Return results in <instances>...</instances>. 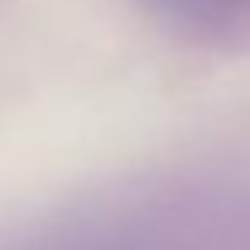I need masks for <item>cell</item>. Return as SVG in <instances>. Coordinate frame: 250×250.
<instances>
[{
  "label": "cell",
  "mask_w": 250,
  "mask_h": 250,
  "mask_svg": "<svg viewBox=\"0 0 250 250\" xmlns=\"http://www.w3.org/2000/svg\"><path fill=\"white\" fill-rule=\"evenodd\" d=\"M165 28L216 48H250V0H141Z\"/></svg>",
  "instance_id": "obj_1"
}]
</instances>
